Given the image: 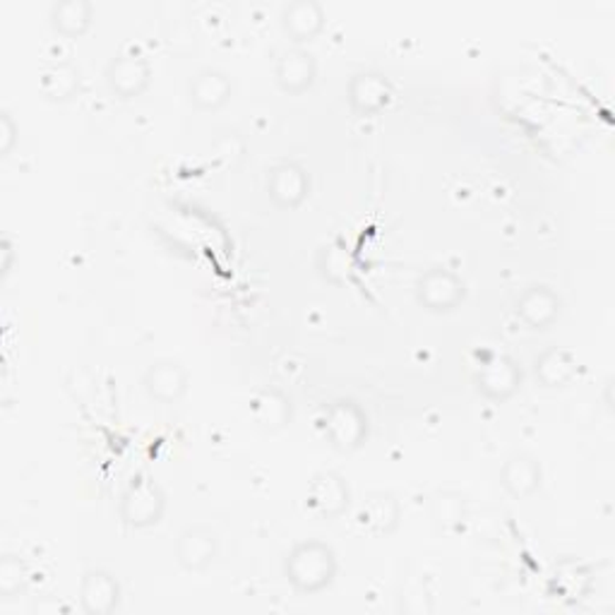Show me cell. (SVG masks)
<instances>
[{
  "label": "cell",
  "mask_w": 615,
  "mask_h": 615,
  "mask_svg": "<svg viewBox=\"0 0 615 615\" xmlns=\"http://www.w3.org/2000/svg\"><path fill=\"white\" fill-rule=\"evenodd\" d=\"M500 483L517 500L534 496L541 488V465L529 455H514L502 467Z\"/></svg>",
  "instance_id": "e0dca14e"
},
{
  "label": "cell",
  "mask_w": 615,
  "mask_h": 615,
  "mask_svg": "<svg viewBox=\"0 0 615 615\" xmlns=\"http://www.w3.org/2000/svg\"><path fill=\"white\" fill-rule=\"evenodd\" d=\"M92 12L94 8L87 0H61L51 8V24L59 34L75 39L90 30Z\"/></svg>",
  "instance_id": "d6986e66"
},
{
  "label": "cell",
  "mask_w": 615,
  "mask_h": 615,
  "mask_svg": "<svg viewBox=\"0 0 615 615\" xmlns=\"http://www.w3.org/2000/svg\"><path fill=\"white\" fill-rule=\"evenodd\" d=\"M465 299H467V284L461 282L459 274L450 270L432 268L418 277L416 301L430 313H452Z\"/></svg>",
  "instance_id": "277c9868"
},
{
  "label": "cell",
  "mask_w": 615,
  "mask_h": 615,
  "mask_svg": "<svg viewBox=\"0 0 615 615\" xmlns=\"http://www.w3.org/2000/svg\"><path fill=\"white\" fill-rule=\"evenodd\" d=\"M166 496L152 479H135L121 498V517L131 529H149L161 522Z\"/></svg>",
  "instance_id": "3957f363"
},
{
  "label": "cell",
  "mask_w": 615,
  "mask_h": 615,
  "mask_svg": "<svg viewBox=\"0 0 615 615\" xmlns=\"http://www.w3.org/2000/svg\"><path fill=\"white\" fill-rule=\"evenodd\" d=\"M24 567L15 555H6L0 563V596L12 598L22 592L24 586Z\"/></svg>",
  "instance_id": "cb8c5ba5"
},
{
  "label": "cell",
  "mask_w": 615,
  "mask_h": 615,
  "mask_svg": "<svg viewBox=\"0 0 615 615\" xmlns=\"http://www.w3.org/2000/svg\"><path fill=\"white\" fill-rule=\"evenodd\" d=\"M39 87L46 94V100L67 102L73 100L75 92L80 90V75L70 63H53L41 70Z\"/></svg>",
  "instance_id": "7402d4cb"
},
{
  "label": "cell",
  "mask_w": 615,
  "mask_h": 615,
  "mask_svg": "<svg viewBox=\"0 0 615 615\" xmlns=\"http://www.w3.org/2000/svg\"><path fill=\"white\" fill-rule=\"evenodd\" d=\"M479 389L488 399H510L522 385V373L514 366V361L508 356H493L483 361V366L477 375Z\"/></svg>",
  "instance_id": "5bb4252c"
},
{
  "label": "cell",
  "mask_w": 615,
  "mask_h": 615,
  "mask_svg": "<svg viewBox=\"0 0 615 615\" xmlns=\"http://www.w3.org/2000/svg\"><path fill=\"white\" fill-rule=\"evenodd\" d=\"M143 385L152 399L174 404L188 393V371L178 361H157L147 368Z\"/></svg>",
  "instance_id": "30bf717a"
},
{
  "label": "cell",
  "mask_w": 615,
  "mask_h": 615,
  "mask_svg": "<svg viewBox=\"0 0 615 615\" xmlns=\"http://www.w3.org/2000/svg\"><path fill=\"white\" fill-rule=\"evenodd\" d=\"M282 24L296 44H305V41H313L323 30L325 12L315 0H293L282 12Z\"/></svg>",
  "instance_id": "2e32d148"
},
{
  "label": "cell",
  "mask_w": 615,
  "mask_h": 615,
  "mask_svg": "<svg viewBox=\"0 0 615 615\" xmlns=\"http://www.w3.org/2000/svg\"><path fill=\"white\" fill-rule=\"evenodd\" d=\"M231 100V80L221 70H200L190 82V102L200 111H217Z\"/></svg>",
  "instance_id": "ac0fdd59"
},
{
  "label": "cell",
  "mask_w": 615,
  "mask_h": 615,
  "mask_svg": "<svg viewBox=\"0 0 615 615\" xmlns=\"http://www.w3.org/2000/svg\"><path fill=\"white\" fill-rule=\"evenodd\" d=\"M354 522L363 534H371V536L393 534L399 524V502L393 496L375 493L368 500L361 502Z\"/></svg>",
  "instance_id": "4fadbf2b"
},
{
  "label": "cell",
  "mask_w": 615,
  "mask_h": 615,
  "mask_svg": "<svg viewBox=\"0 0 615 615\" xmlns=\"http://www.w3.org/2000/svg\"><path fill=\"white\" fill-rule=\"evenodd\" d=\"M465 498L459 493H440L432 502V520L438 522L440 529L450 531L465 522Z\"/></svg>",
  "instance_id": "603a6c76"
},
{
  "label": "cell",
  "mask_w": 615,
  "mask_h": 615,
  "mask_svg": "<svg viewBox=\"0 0 615 615\" xmlns=\"http://www.w3.org/2000/svg\"><path fill=\"white\" fill-rule=\"evenodd\" d=\"M3 256H6V260H3V274H8L10 272V260H12V248H10L8 239L3 241Z\"/></svg>",
  "instance_id": "484cf974"
},
{
  "label": "cell",
  "mask_w": 615,
  "mask_h": 615,
  "mask_svg": "<svg viewBox=\"0 0 615 615\" xmlns=\"http://www.w3.org/2000/svg\"><path fill=\"white\" fill-rule=\"evenodd\" d=\"M561 308L563 299L551 286L536 284L524 289L522 296L517 299L514 313L529 330H549L561 315Z\"/></svg>",
  "instance_id": "ba28073f"
},
{
  "label": "cell",
  "mask_w": 615,
  "mask_h": 615,
  "mask_svg": "<svg viewBox=\"0 0 615 615\" xmlns=\"http://www.w3.org/2000/svg\"><path fill=\"white\" fill-rule=\"evenodd\" d=\"M80 604L90 615H111L121 604V584L106 570L85 572L80 584Z\"/></svg>",
  "instance_id": "9c48e42d"
},
{
  "label": "cell",
  "mask_w": 615,
  "mask_h": 615,
  "mask_svg": "<svg viewBox=\"0 0 615 615\" xmlns=\"http://www.w3.org/2000/svg\"><path fill=\"white\" fill-rule=\"evenodd\" d=\"M253 414L264 430H282L291 421L293 407L282 389L264 387L253 399Z\"/></svg>",
  "instance_id": "ffe728a7"
},
{
  "label": "cell",
  "mask_w": 615,
  "mask_h": 615,
  "mask_svg": "<svg viewBox=\"0 0 615 615\" xmlns=\"http://www.w3.org/2000/svg\"><path fill=\"white\" fill-rule=\"evenodd\" d=\"M217 551H219V541L212 529L190 527L178 539L176 561L188 572H202L215 563Z\"/></svg>",
  "instance_id": "8fae6325"
},
{
  "label": "cell",
  "mask_w": 615,
  "mask_h": 615,
  "mask_svg": "<svg viewBox=\"0 0 615 615\" xmlns=\"http://www.w3.org/2000/svg\"><path fill=\"white\" fill-rule=\"evenodd\" d=\"M274 77L277 85L286 94H303L313 87L317 77V63L305 49H291L279 59Z\"/></svg>",
  "instance_id": "9a60e30c"
},
{
  "label": "cell",
  "mask_w": 615,
  "mask_h": 615,
  "mask_svg": "<svg viewBox=\"0 0 615 615\" xmlns=\"http://www.w3.org/2000/svg\"><path fill=\"white\" fill-rule=\"evenodd\" d=\"M106 82L108 90L118 94L121 100H135V96H139L149 87L152 67L143 55L123 53L108 63Z\"/></svg>",
  "instance_id": "8992f818"
},
{
  "label": "cell",
  "mask_w": 615,
  "mask_h": 615,
  "mask_svg": "<svg viewBox=\"0 0 615 615\" xmlns=\"http://www.w3.org/2000/svg\"><path fill=\"white\" fill-rule=\"evenodd\" d=\"M577 373V361L567 348H549L536 358V377L543 387H563Z\"/></svg>",
  "instance_id": "44dd1931"
},
{
  "label": "cell",
  "mask_w": 615,
  "mask_h": 615,
  "mask_svg": "<svg viewBox=\"0 0 615 615\" xmlns=\"http://www.w3.org/2000/svg\"><path fill=\"white\" fill-rule=\"evenodd\" d=\"M15 143H18V125L8 111H3V114H0V154L8 157Z\"/></svg>",
  "instance_id": "d4e9b609"
},
{
  "label": "cell",
  "mask_w": 615,
  "mask_h": 615,
  "mask_svg": "<svg viewBox=\"0 0 615 615\" xmlns=\"http://www.w3.org/2000/svg\"><path fill=\"white\" fill-rule=\"evenodd\" d=\"M393 100V85L381 73H361L348 82V106L358 116H375Z\"/></svg>",
  "instance_id": "7c38bea8"
},
{
  "label": "cell",
  "mask_w": 615,
  "mask_h": 615,
  "mask_svg": "<svg viewBox=\"0 0 615 615\" xmlns=\"http://www.w3.org/2000/svg\"><path fill=\"white\" fill-rule=\"evenodd\" d=\"M308 190H311V178L299 164H277L268 174L270 200L279 209H296L308 198Z\"/></svg>",
  "instance_id": "52a82bcc"
},
{
  "label": "cell",
  "mask_w": 615,
  "mask_h": 615,
  "mask_svg": "<svg viewBox=\"0 0 615 615\" xmlns=\"http://www.w3.org/2000/svg\"><path fill=\"white\" fill-rule=\"evenodd\" d=\"M325 438L340 452H354L368 438V416L356 402L340 399L325 409Z\"/></svg>",
  "instance_id": "7a4b0ae2"
},
{
  "label": "cell",
  "mask_w": 615,
  "mask_h": 615,
  "mask_svg": "<svg viewBox=\"0 0 615 615\" xmlns=\"http://www.w3.org/2000/svg\"><path fill=\"white\" fill-rule=\"evenodd\" d=\"M337 553L325 541L308 539L296 543L284 561L286 582L293 586V592L303 596H313L325 592L337 577Z\"/></svg>",
  "instance_id": "6da1fadb"
},
{
  "label": "cell",
  "mask_w": 615,
  "mask_h": 615,
  "mask_svg": "<svg viewBox=\"0 0 615 615\" xmlns=\"http://www.w3.org/2000/svg\"><path fill=\"white\" fill-rule=\"evenodd\" d=\"M305 505L320 520H334L342 517L348 508V486L334 471H323L308 486Z\"/></svg>",
  "instance_id": "5b68a950"
}]
</instances>
